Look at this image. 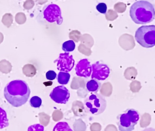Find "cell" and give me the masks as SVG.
<instances>
[{
    "instance_id": "44dd1931",
    "label": "cell",
    "mask_w": 155,
    "mask_h": 131,
    "mask_svg": "<svg viewBox=\"0 0 155 131\" xmlns=\"http://www.w3.org/2000/svg\"><path fill=\"white\" fill-rule=\"evenodd\" d=\"M142 131H155V129L152 127H149V128H146Z\"/></svg>"
},
{
    "instance_id": "4fadbf2b",
    "label": "cell",
    "mask_w": 155,
    "mask_h": 131,
    "mask_svg": "<svg viewBox=\"0 0 155 131\" xmlns=\"http://www.w3.org/2000/svg\"><path fill=\"white\" fill-rule=\"evenodd\" d=\"M70 76V74L68 72H60L58 75L57 79L59 83L60 84L66 85L68 83Z\"/></svg>"
},
{
    "instance_id": "8fae6325",
    "label": "cell",
    "mask_w": 155,
    "mask_h": 131,
    "mask_svg": "<svg viewBox=\"0 0 155 131\" xmlns=\"http://www.w3.org/2000/svg\"><path fill=\"white\" fill-rule=\"evenodd\" d=\"M86 86L89 92H97L99 90L101 86V84L99 82L97 81V80L93 79L87 82Z\"/></svg>"
},
{
    "instance_id": "277c9868",
    "label": "cell",
    "mask_w": 155,
    "mask_h": 131,
    "mask_svg": "<svg viewBox=\"0 0 155 131\" xmlns=\"http://www.w3.org/2000/svg\"><path fill=\"white\" fill-rule=\"evenodd\" d=\"M84 105L85 110L88 113L98 115L105 111L107 107V101L101 95L93 93L85 99Z\"/></svg>"
},
{
    "instance_id": "30bf717a",
    "label": "cell",
    "mask_w": 155,
    "mask_h": 131,
    "mask_svg": "<svg viewBox=\"0 0 155 131\" xmlns=\"http://www.w3.org/2000/svg\"><path fill=\"white\" fill-rule=\"evenodd\" d=\"M75 70L78 76L88 78L91 74L92 67L87 59H83L78 63Z\"/></svg>"
},
{
    "instance_id": "ba28073f",
    "label": "cell",
    "mask_w": 155,
    "mask_h": 131,
    "mask_svg": "<svg viewBox=\"0 0 155 131\" xmlns=\"http://www.w3.org/2000/svg\"><path fill=\"white\" fill-rule=\"evenodd\" d=\"M50 96L55 102L66 104L69 101L70 93L69 90L64 86H59L53 89Z\"/></svg>"
},
{
    "instance_id": "7c38bea8",
    "label": "cell",
    "mask_w": 155,
    "mask_h": 131,
    "mask_svg": "<svg viewBox=\"0 0 155 131\" xmlns=\"http://www.w3.org/2000/svg\"><path fill=\"white\" fill-rule=\"evenodd\" d=\"M9 126L8 119L6 111L0 107V128L3 129Z\"/></svg>"
},
{
    "instance_id": "e0dca14e",
    "label": "cell",
    "mask_w": 155,
    "mask_h": 131,
    "mask_svg": "<svg viewBox=\"0 0 155 131\" xmlns=\"http://www.w3.org/2000/svg\"><path fill=\"white\" fill-rule=\"evenodd\" d=\"M30 103L32 107L39 108L41 105L42 100L40 97L38 96H34L31 98Z\"/></svg>"
},
{
    "instance_id": "7a4b0ae2",
    "label": "cell",
    "mask_w": 155,
    "mask_h": 131,
    "mask_svg": "<svg viewBox=\"0 0 155 131\" xmlns=\"http://www.w3.org/2000/svg\"><path fill=\"white\" fill-rule=\"evenodd\" d=\"M130 15L135 23H149L155 18L154 5L147 1H137L130 7Z\"/></svg>"
},
{
    "instance_id": "9c48e42d",
    "label": "cell",
    "mask_w": 155,
    "mask_h": 131,
    "mask_svg": "<svg viewBox=\"0 0 155 131\" xmlns=\"http://www.w3.org/2000/svg\"><path fill=\"white\" fill-rule=\"evenodd\" d=\"M92 73V79H96L100 81H104L108 78L110 73L109 67L105 64L96 62L91 66Z\"/></svg>"
},
{
    "instance_id": "3957f363",
    "label": "cell",
    "mask_w": 155,
    "mask_h": 131,
    "mask_svg": "<svg viewBox=\"0 0 155 131\" xmlns=\"http://www.w3.org/2000/svg\"><path fill=\"white\" fill-rule=\"evenodd\" d=\"M140 119L139 113L134 109H127L117 117L120 131H132Z\"/></svg>"
},
{
    "instance_id": "5bb4252c",
    "label": "cell",
    "mask_w": 155,
    "mask_h": 131,
    "mask_svg": "<svg viewBox=\"0 0 155 131\" xmlns=\"http://www.w3.org/2000/svg\"><path fill=\"white\" fill-rule=\"evenodd\" d=\"M53 131H73L68 123L66 122H59L53 129Z\"/></svg>"
},
{
    "instance_id": "9a60e30c",
    "label": "cell",
    "mask_w": 155,
    "mask_h": 131,
    "mask_svg": "<svg viewBox=\"0 0 155 131\" xmlns=\"http://www.w3.org/2000/svg\"><path fill=\"white\" fill-rule=\"evenodd\" d=\"M23 73L28 77H32L36 73V69L34 66L27 64L24 66L23 69Z\"/></svg>"
},
{
    "instance_id": "8992f818",
    "label": "cell",
    "mask_w": 155,
    "mask_h": 131,
    "mask_svg": "<svg viewBox=\"0 0 155 131\" xmlns=\"http://www.w3.org/2000/svg\"><path fill=\"white\" fill-rule=\"evenodd\" d=\"M44 18L50 23L56 22L60 25L63 22L60 8L57 5L51 4L47 5L43 11Z\"/></svg>"
},
{
    "instance_id": "6da1fadb",
    "label": "cell",
    "mask_w": 155,
    "mask_h": 131,
    "mask_svg": "<svg viewBox=\"0 0 155 131\" xmlns=\"http://www.w3.org/2000/svg\"><path fill=\"white\" fill-rule=\"evenodd\" d=\"M31 90L27 83L23 80H14L10 82L4 88V96L14 107L25 104L29 98Z\"/></svg>"
},
{
    "instance_id": "52a82bcc",
    "label": "cell",
    "mask_w": 155,
    "mask_h": 131,
    "mask_svg": "<svg viewBox=\"0 0 155 131\" xmlns=\"http://www.w3.org/2000/svg\"><path fill=\"white\" fill-rule=\"evenodd\" d=\"M54 62H57V68L59 70L66 72L71 71L75 65L73 55H70L69 53H61Z\"/></svg>"
},
{
    "instance_id": "2e32d148",
    "label": "cell",
    "mask_w": 155,
    "mask_h": 131,
    "mask_svg": "<svg viewBox=\"0 0 155 131\" xmlns=\"http://www.w3.org/2000/svg\"><path fill=\"white\" fill-rule=\"evenodd\" d=\"M76 45L75 42L72 40H69L63 43L62 44V50L66 53L72 52L75 49Z\"/></svg>"
},
{
    "instance_id": "5b68a950",
    "label": "cell",
    "mask_w": 155,
    "mask_h": 131,
    "mask_svg": "<svg viewBox=\"0 0 155 131\" xmlns=\"http://www.w3.org/2000/svg\"><path fill=\"white\" fill-rule=\"evenodd\" d=\"M136 41L145 48H150L155 45V26L143 25L137 30L135 34Z\"/></svg>"
},
{
    "instance_id": "ac0fdd59",
    "label": "cell",
    "mask_w": 155,
    "mask_h": 131,
    "mask_svg": "<svg viewBox=\"0 0 155 131\" xmlns=\"http://www.w3.org/2000/svg\"><path fill=\"white\" fill-rule=\"evenodd\" d=\"M44 127L40 124L31 126L28 128V131H44Z\"/></svg>"
},
{
    "instance_id": "ffe728a7",
    "label": "cell",
    "mask_w": 155,
    "mask_h": 131,
    "mask_svg": "<svg viewBox=\"0 0 155 131\" xmlns=\"http://www.w3.org/2000/svg\"><path fill=\"white\" fill-rule=\"evenodd\" d=\"M57 77V73L53 71H49L46 73V77L47 79L51 81L54 80Z\"/></svg>"
},
{
    "instance_id": "d6986e66",
    "label": "cell",
    "mask_w": 155,
    "mask_h": 131,
    "mask_svg": "<svg viewBox=\"0 0 155 131\" xmlns=\"http://www.w3.org/2000/svg\"><path fill=\"white\" fill-rule=\"evenodd\" d=\"M97 10L101 13L106 14L107 11V5L104 3H100L96 6Z\"/></svg>"
}]
</instances>
